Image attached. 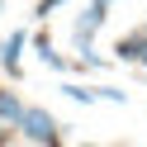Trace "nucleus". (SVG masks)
Masks as SVG:
<instances>
[{
    "instance_id": "1",
    "label": "nucleus",
    "mask_w": 147,
    "mask_h": 147,
    "mask_svg": "<svg viewBox=\"0 0 147 147\" xmlns=\"http://www.w3.org/2000/svg\"><path fill=\"white\" fill-rule=\"evenodd\" d=\"M19 128L29 142H38V147H57V119L48 114V109H38V105H24V114H19Z\"/></svg>"
},
{
    "instance_id": "6",
    "label": "nucleus",
    "mask_w": 147,
    "mask_h": 147,
    "mask_svg": "<svg viewBox=\"0 0 147 147\" xmlns=\"http://www.w3.org/2000/svg\"><path fill=\"white\" fill-rule=\"evenodd\" d=\"M67 95L76 100V105H90V100H95V90H90V86H67Z\"/></svg>"
},
{
    "instance_id": "4",
    "label": "nucleus",
    "mask_w": 147,
    "mask_h": 147,
    "mask_svg": "<svg viewBox=\"0 0 147 147\" xmlns=\"http://www.w3.org/2000/svg\"><path fill=\"white\" fill-rule=\"evenodd\" d=\"M19 52H24V33H10V38H5V48H0L5 71H19Z\"/></svg>"
},
{
    "instance_id": "3",
    "label": "nucleus",
    "mask_w": 147,
    "mask_h": 147,
    "mask_svg": "<svg viewBox=\"0 0 147 147\" xmlns=\"http://www.w3.org/2000/svg\"><path fill=\"white\" fill-rule=\"evenodd\" d=\"M19 114H24V100L14 90H0V123H19Z\"/></svg>"
},
{
    "instance_id": "5",
    "label": "nucleus",
    "mask_w": 147,
    "mask_h": 147,
    "mask_svg": "<svg viewBox=\"0 0 147 147\" xmlns=\"http://www.w3.org/2000/svg\"><path fill=\"white\" fill-rule=\"evenodd\" d=\"M119 57H128V62H147V38L138 33V38H123L119 43Z\"/></svg>"
},
{
    "instance_id": "2",
    "label": "nucleus",
    "mask_w": 147,
    "mask_h": 147,
    "mask_svg": "<svg viewBox=\"0 0 147 147\" xmlns=\"http://www.w3.org/2000/svg\"><path fill=\"white\" fill-rule=\"evenodd\" d=\"M109 5H114V0H90V10L81 14L76 24H71V38H76V48H81V52L90 48V38H95V29L105 24V10H109Z\"/></svg>"
},
{
    "instance_id": "8",
    "label": "nucleus",
    "mask_w": 147,
    "mask_h": 147,
    "mask_svg": "<svg viewBox=\"0 0 147 147\" xmlns=\"http://www.w3.org/2000/svg\"><path fill=\"white\" fill-rule=\"evenodd\" d=\"M0 5H5V0H0Z\"/></svg>"
},
{
    "instance_id": "7",
    "label": "nucleus",
    "mask_w": 147,
    "mask_h": 147,
    "mask_svg": "<svg viewBox=\"0 0 147 147\" xmlns=\"http://www.w3.org/2000/svg\"><path fill=\"white\" fill-rule=\"evenodd\" d=\"M57 5H62V0H43V5H38V19H48V14L57 10Z\"/></svg>"
}]
</instances>
